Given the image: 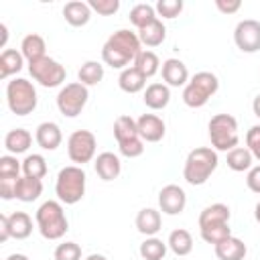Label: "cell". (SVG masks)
Instances as JSON below:
<instances>
[{"label": "cell", "mask_w": 260, "mask_h": 260, "mask_svg": "<svg viewBox=\"0 0 260 260\" xmlns=\"http://www.w3.org/2000/svg\"><path fill=\"white\" fill-rule=\"evenodd\" d=\"M45 51H47L45 39H43L41 35H37V32L26 35V37L22 39V43H20V53H22V57H24L28 63H35V61L47 57Z\"/></svg>", "instance_id": "24"}, {"label": "cell", "mask_w": 260, "mask_h": 260, "mask_svg": "<svg viewBox=\"0 0 260 260\" xmlns=\"http://www.w3.org/2000/svg\"><path fill=\"white\" fill-rule=\"evenodd\" d=\"M87 4L91 10H95L102 16H112L120 8V0H89Z\"/></svg>", "instance_id": "41"}, {"label": "cell", "mask_w": 260, "mask_h": 260, "mask_svg": "<svg viewBox=\"0 0 260 260\" xmlns=\"http://www.w3.org/2000/svg\"><path fill=\"white\" fill-rule=\"evenodd\" d=\"M37 89L35 85L24 77H14L6 85V104L8 110L16 116H28L37 108Z\"/></svg>", "instance_id": "6"}, {"label": "cell", "mask_w": 260, "mask_h": 260, "mask_svg": "<svg viewBox=\"0 0 260 260\" xmlns=\"http://www.w3.org/2000/svg\"><path fill=\"white\" fill-rule=\"evenodd\" d=\"M134 223H136V230L140 234L150 238V236H156L158 230L162 228V217H160V211H156L152 207H144V209H140L136 213Z\"/></svg>", "instance_id": "19"}, {"label": "cell", "mask_w": 260, "mask_h": 260, "mask_svg": "<svg viewBox=\"0 0 260 260\" xmlns=\"http://www.w3.org/2000/svg\"><path fill=\"white\" fill-rule=\"evenodd\" d=\"M24 65V57L16 49H4L0 53V79H8L10 75L18 73Z\"/></svg>", "instance_id": "27"}, {"label": "cell", "mask_w": 260, "mask_h": 260, "mask_svg": "<svg viewBox=\"0 0 260 260\" xmlns=\"http://www.w3.org/2000/svg\"><path fill=\"white\" fill-rule=\"evenodd\" d=\"M230 207L225 203H211L207 207L201 209L199 213V230H205V228H213V225H223V223H230Z\"/></svg>", "instance_id": "17"}, {"label": "cell", "mask_w": 260, "mask_h": 260, "mask_svg": "<svg viewBox=\"0 0 260 260\" xmlns=\"http://www.w3.org/2000/svg\"><path fill=\"white\" fill-rule=\"evenodd\" d=\"M87 100H89V91L83 83L79 81L65 83L57 93V108L65 118H75L85 108Z\"/></svg>", "instance_id": "9"}, {"label": "cell", "mask_w": 260, "mask_h": 260, "mask_svg": "<svg viewBox=\"0 0 260 260\" xmlns=\"http://www.w3.org/2000/svg\"><path fill=\"white\" fill-rule=\"evenodd\" d=\"M199 234H201V238H203V242H207V244H219V242H223L225 238H230L232 236V230H230V223H223V225H213V228H205V230H199Z\"/></svg>", "instance_id": "37"}, {"label": "cell", "mask_w": 260, "mask_h": 260, "mask_svg": "<svg viewBox=\"0 0 260 260\" xmlns=\"http://www.w3.org/2000/svg\"><path fill=\"white\" fill-rule=\"evenodd\" d=\"M246 148L254 154V158L260 160V124L252 126V128L246 132Z\"/></svg>", "instance_id": "42"}, {"label": "cell", "mask_w": 260, "mask_h": 260, "mask_svg": "<svg viewBox=\"0 0 260 260\" xmlns=\"http://www.w3.org/2000/svg\"><path fill=\"white\" fill-rule=\"evenodd\" d=\"M217 150L209 148V146H199L193 148L187 158H185V167H183V177L189 185L199 187L205 185L207 179L211 177V173L217 169Z\"/></svg>", "instance_id": "2"}, {"label": "cell", "mask_w": 260, "mask_h": 260, "mask_svg": "<svg viewBox=\"0 0 260 260\" xmlns=\"http://www.w3.org/2000/svg\"><path fill=\"white\" fill-rule=\"evenodd\" d=\"M209 140L213 150H223L230 152L232 148L238 146L240 142V134H238V120L232 114H215L209 124Z\"/></svg>", "instance_id": "8"}, {"label": "cell", "mask_w": 260, "mask_h": 260, "mask_svg": "<svg viewBox=\"0 0 260 260\" xmlns=\"http://www.w3.org/2000/svg\"><path fill=\"white\" fill-rule=\"evenodd\" d=\"M252 110H254V116L260 118V93L254 98V102H252Z\"/></svg>", "instance_id": "48"}, {"label": "cell", "mask_w": 260, "mask_h": 260, "mask_svg": "<svg viewBox=\"0 0 260 260\" xmlns=\"http://www.w3.org/2000/svg\"><path fill=\"white\" fill-rule=\"evenodd\" d=\"M167 246L171 248V252H173L175 256H187V254H191V250H193V236H191L187 230L177 228V230H173V232L169 234Z\"/></svg>", "instance_id": "29"}, {"label": "cell", "mask_w": 260, "mask_h": 260, "mask_svg": "<svg viewBox=\"0 0 260 260\" xmlns=\"http://www.w3.org/2000/svg\"><path fill=\"white\" fill-rule=\"evenodd\" d=\"M28 73L43 87H59L67 75L65 67L51 57H43L35 63H28Z\"/></svg>", "instance_id": "11"}, {"label": "cell", "mask_w": 260, "mask_h": 260, "mask_svg": "<svg viewBox=\"0 0 260 260\" xmlns=\"http://www.w3.org/2000/svg\"><path fill=\"white\" fill-rule=\"evenodd\" d=\"M146 79L148 77H152V75H156L158 73V69L162 67L160 65V59L156 57V53H152V51H146V49H142L140 51V55L134 59V63H132Z\"/></svg>", "instance_id": "32"}, {"label": "cell", "mask_w": 260, "mask_h": 260, "mask_svg": "<svg viewBox=\"0 0 260 260\" xmlns=\"http://www.w3.org/2000/svg\"><path fill=\"white\" fill-rule=\"evenodd\" d=\"M30 144H32V134L24 128H12L4 136V148L14 156L26 152L30 148Z\"/></svg>", "instance_id": "22"}, {"label": "cell", "mask_w": 260, "mask_h": 260, "mask_svg": "<svg viewBox=\"0 0 260 260\" xmlns=\"http://www.w3.org/2000/svg\"><path fill=\"white\" fill-rule=\"evenodd\" d=\"M47 160L43 154H28L22 160V173L24 177H32V179H45L47 175Z\"/></svg>", "instance_id": "36"}, {"label": "cell", "mask_w": 260, "mask_h": 260, "mask_svg": "<svg viewBox=\"0 0 260 260\" xmlns=\"http://www.w3.org/2000/svg\"><path fill=\"white\" fill-rule=\"evenodd\" d=\"M6 260H30L28 256H24V254H10Z\"/></svg>", "instance_id": "49"}, {"label": "cell", "mask_w": 260, "mask_h": 260, "mask_svg": "<svg viewBox=\"0 0 260 260\" xmlns=\"http://www.w3.org/2000/svg\"><path fill=\"white\" fill-rule=\"evenodd\" d=\"M85 260H108V258H106L104 254H89Z\"/></svg>", "instance_id": "50"}, {"label": "cell", "mask_w": 260, "mask_h": 260, "mask_svg": "<svg viewBox=\"0 0 260 260\" xmlns=\"http://www.w3.org/2000/svg\"><path fill=\"white\" fill-rule=\"evenodd\" d=\"M43 193V181L32 177H20L16 181V199L22 203H32Z\"/></svg>", "instance_id": "26"}, {"label": "cell", "mask_w": 260, "mask_h": 260, "mask_svg": "<svg viewBox=\"0 0 260 260\" xmlns=\"http://www.w3.org/2000/svg\"><path fill=\"white\" fill-rule=\"evenodd\" d=\"M142 43L136 32L128 28H120L108 37L102 47V61L114 69H126L140 55Z\"/></svg>", "instance_id": "1"}, {"label": "cell", "mask_w": 260, "mask_h": 260, "mask_svg": "<svg viewBox=\"0 0 260 260\" xmlns=\"http://www.w3.org/2000/svg\"><path fill=\"white\" fill-rule=\"evenodd\" d=\"M215 6H217V10L223 12V14H234V12L240 10L242 2H240V0H215Z\"/></svg>", "instance_id": "45"}, {"label": "cell", "mask_w": 260, "mask_h": 260, "mask_svg": "<svg viewBox=\"0 0 260 260\" xmlns=\"http://www.w3.org/2000/svg\"><path fill=\"white\" fill-rule=\"evenodd\" d=\"M10 236V225H8V215H0V242H6Z\"/></svg>", "instance_id": "46"}, {"label": "cell", "mask_w": 260, "mask_h": 260, "mask_svg": "<svg viewBox=\"0 0 260 260\" xmlns=\"http://www.w3.org/2000/svg\"><path fill=\"white\" fill-rule=\"evenodd\" d=\"M8 225H10V236L16 240H26L32 234V219L26 211H14L8 215Z\"/></svg>", "instance_id": "30"}, {"label": "cell", "mask_w": 260, "mask_h": 260, "mask_svg": "<svg viewBox=\"0 0 260 260\" xmlns=\"http://www.w3.org/2000/svg\"><path fill=\"white\" fill-rule=\"evenodd\" d=\"M136 126H138V134L144 142H158L165 138V132H167L162 118L156 114H142L136 120Z\"/></svg>", "instance_id": "14"}, {"label": "cell", "mask_w": 260, "mask_h": 260, "mask_svg": "<svg viewBox=\"0 0 260 260\" xmlns=\"http://www.w3.org/2000/svg\"><path fill=\"white\" fill-rule=\"evenodd\" d=\"M6 41H8V28L4 22H0V47H4Z\"/></svg>", "instance_id": "47"}, {"label": "cell", "mask_w": 260, "mask_h": 260, "mask_svg": "<svg viewBox=\"0 0 260 260\" xmlns=\"http://www.w3.org/2000/svg\"><path fill=\"white\" fill-rule=\"evenodd\" d=\"M22 171V165L16 160L14 154L0 156V179H20L18 173Z\"/></svg>", "instance_id": "38"}, {"label": "cell", "mask_w": 260, "mask_h": 260, "mask_svg": "<svg viewBox=\"0 0 260 260\" xmlns=\"http://www.w3.org/2000/svg\"><path fill=\"white\" fill-rule=\"evenodd\" d=\"M55 260H81V248L75 242H63L55 248Z\"/></svg>", "instance_id": "40"}, {"label": "cell", "mask_w": 260, "mask_h": 260, "mask_svg": "<svg viewBox=\"0 0 260 260\" xmlns=\"http://www.w3.org/2000/svg\"><path fill=\"white\" fill-rule=\"evenodd\" d=\"M219 89V79L211 71H199L195 73L189 83L183 87V102L189 108H201L213 98Z\"/></svg>", "instance_id": "5"}, {"label": "cell", "mask_w": 260, "mask_h": 260, "mask_svg": "<svg viewBox=\"0 0 260 260\" xmlns=\"http://www.w3.org/2000/svg\"><path fill=\"white\" fill-rule=\"evenodd\" d=\"M118 85L126 93H138V91H142L146 87V77L134 65H130V67H126V69L120 71Z\"/></svg>", "instance_id": "25"}, {"label": "cell", "mask_w": 260, "mask_h": 260, "mask_svg": "<svg viewBox=\"0 0 260 260\" xmlns=\"http://www.w3.org/2000/svg\"><path fill=\"white\" fill-rule=\"evenodd\" d=\"M246 185H248V189H250L252 193H258V195H260V165H256V167H252V169L248 171V175H246Z\"/></svg>", "instance_id": "43"}, {"label": "cell", "mask_w": 260, "mask_h": 260, "mask_svg": "<svg viewBox=\"0 0 260 260\" xmlns=\"http://www.w3.org/2000/svg\"><path fill=\"white\" fill-rule=\"evenodd\" d=\"M130 22L140 30V28H144L146 24H150L152 20H156L158 16H156V10H154V6L152 4H146V2H140V4H134L132 6V10H130Z\"/></svg>", "instance_id": "33"}, {"label": "cell", "mask_w": 260, "mask_h": 260, "mask_svg": "<svg viewBox=\"0 0 260 260\" xmlns=\"http://www.w3.org/2000/svg\"><path fill=\"white\" fill-rule=\"evenodd\" d=\"M95 148H98V140L91 130H75L67 138V156L77 167H83L85 162L93 160Z\"/></svg>", "instance_id": "10"}, {"label": "cell", "mask_w": 260, "mask_h": 260, "mask_svg": "<svg viewBox=\"0 0 260 260\" xmlns=\"http://www.w3.org/2000/svg\"><path fill=\"white\" fill-rule=\"evenodd\" d=\"M114 136L118 142V150L126 158H136L144 152V140L138 134L136 120L132 116H118L114 122Z\"/></svg>", "instance_id": "7"}, {"label": "cell", "mask_w": 260, "mask_h": 260, "mask_svg": "<svg viewBox=\"0 0 260 260\" xmlns=\"http://www.w3.org/2000/svg\"><path fill=\"white\" fill-rule=\"evenodd\" d=\"M16 181L18 179H0V197L2 199L16 197Z\"/></svg>", "instance_id": "44"}, {"label": "cell", "mask_w": 260, "mask_h": 260, "mask_svg": "<svg viewBox=\"0 0 260 260\" xmlns=\"http://www.w3.org/2000/svg\"><path fill=\"white\" fill-rule=\"evenodd\" d=\"M142 100H144L146 108H150V110H162L171 102V89H169L167 83H150L144 89V98Z\"/></svg>", "instance_id": "23"}, {"label": "cell", "mask_w": 260, "mask_h": 260, "mask_svg": "<svg viewBox=\"0 0 260 260\" xmlns=\"http://www.w3.org/2000/svg\"><path fill=\"white\" fill-rule=\"evenodd\" d=\"M234 43L242 53L260 51V22L254 18H244L234 28Z\"/></svg>", "instance_id": "12"}, {"label": "cell", "mask_w": 260, "mask_h": 260, "mask_svg": "<svg viewBox=\"0 0 260 260\" xmlns=\"http://www.w3.org/2000/svg\"><path fill=\"white\" fill-rule=\"evenodd\" d=\"M136 35H138V39H140L142 45H146V47H158L167 39V28H165L162 20L156 18L150 24H146L144 28H140Z\"/></svg>", "instance_id": "28"}, {"label": "cell", "mask_w": 260, "mask_h": 260, "mask_svg": "<svg viewBox=\"0 0 260 260\" xmlns=\"http://www.w3.org/2000/svg\"><path fill=\"white\" fill-rule=\"evenodd\" d=\"M160 73L169 87H181V85L185 87L189 83V69L181 59H175V57L167 59L160 67Z\"/></svg>", "instance_id": "15"}, {"label": "cell", "mask_w": 260, "mask_h": 260, "mask_svg": "<svg viewBox=\"0 0 260 260\" xmlns=\"http://www.w3.org/2000/svg\"><path fill=\"white\" fill-rule=\"evenodd\" d=\"M77 79L79 83H83L85 87L89 85H98L102 79H104V65L98 63V61H85L79 71H77Z\"/></svg>", "instance_id": "34"}, {"label": "cell", "mask_w": 260, "mask_h": 260, "mask_svg": "<svg viewBox=\"0 0 260 260\" xmlns=\"http://www.w3.org/2000/svg\"><path fill=\"white\" fill-rule=\"evenodd\" d=\"M167 248H169V246H167L160 238L150 236V238H146V240L140 244L138 252H140V256H142L144 260H162L165 254H167Z\"/></svg>", "instance_id": "35"}, {"label": "cell", "mask_w": 260, "mask_h": 260, "mask_svg": "<svg viewBox=\"0 0 260 260\" xmlns=\"http://www.w3.org/2000/svg\"><path fill=\"white\" fill-rule=\"evenodd\" d=\"M187 205V193L179 185H165L158 193V207L167 215H179Z\"/></svg>", "instance_id": "13"}, {"label": "cell", "mask_w": 260, "mask_h": 260, "mask_svg": "<svg viewBox=\"0 0 260 260\" xmlns=\"http://www.w3.org/2000/svg\"><path fill=\"white\" fill-rule=\"evenodd\" d=\"M213 250H215V256L219 260H244L246 254H248L246 244L240 238H236V236H230L223 242L215 244Z\"/></svg>", "instance_id": "20"}, {"label": "cell", "mask_w": 260, "mask_h": 260, "mask_svg": "<svg viewBox=\"0 0 260 260\" xmlns=\"http://www.w3.org/2000/svg\"><path fill=\"white\" fill-rule=\"evenodd\" d=\"M154 10L162 18H177L183 12V2L181 0H158L154 4Z\"/></svg>", "instance_id": "39"}, {"label": "cell", "mask_w": 260, "mask_h": 260, "mask_svg": "<svg viewBox=\"0 0 260 260\" xmlns=\"http://www.w3.org/2000/svg\"><path fill=\"white\" fill-rule=\"evenodd\" d=\"M252 162H254V154L246 148V146H236L228 152V167L236 173H244V171H250L252 169Z\"/></svg>", "instance_id": "31"}, {"label": "cell", "mask_w": 260, "mask_h": 260, "mask_svg": "<svg viewBox=\"0 0 260 260\" xmlns=\"http://www.w3.org/2000/svg\"><path fill=\"white\" fill-rule=\"evenodd\" d=\"M254 217H256V221L260 223V201H258L256 207H254Z\"/></svg>", "instance_id": "51"}, {"label": "cell", "mask_w": 260, "mask_h": 260, "mask_svg": "<svg viewBox=\"0 0 260 260\" xmlns=\"http://www.w3.org/2000/svg\"><path fill=\"white\" fill-rule=\"evenodd\" d=\"M85 171L77 165L63 167L57 175L55 181V193L61 203L65 205H75L77 201L83 199L85 195Z\"/></svg>", "instance_id": "4"}, {"label": "cell", "mask_w": 260, "mask_h": 260, "mask_svg": "<svg viewBox=\"0 0 260 260\" xmlns=\"http://www.w3.org/2000/svg\"><path fill=\"white\" fill-rule=\"evenodd\" d=\"M63 16H65V22L71 24V26H85L91 18V8L87 2H81V0H71L63 6Z\"/></svg>", "instance_id": "21"}, {"label": "cell", "mask_w": 260, "mask_h": 260, "mask_svg": "<svg viewBox=\"0 0 260 260\" xmlns=\"http://www.w3.org/2000/svg\"><path fill=\"white\" fill-rule=\"evenodd\" d=\"M35 140L43 150H57L63 142V134L55 122H41L35 130Z\"/></svg>", "instance_id": "16"}, {"label": "cell", "mask_w": 260, "mask_h": 260, "mask_svg": "<svg viewBox=\"0 0 260 260\" xmlns=\"http://www.w3.org/2000/svg\"><path fill=\"white\" fill-rule=\"evenodd\" d=\"M93 167H95V173H98V177L102 181H114L122 173L120 156L114 154V152H100L95 162H93Z\"/></svg>", "instance_id": "18"}, {"label": "cell", "mask_w": 260, "mask_h": 260, "mask_svg": "<svg viewBox=\"0 0 260 260\" xmlns=\"http://www.w3.org/2000/svg\"><path fill=\"white\" fill-rule=\"evenodd\" d=\"M35 221L45 240H61L69 230L65 209H63L61 201H55V199L43 201L39 205V209L35 213Z\"/></svg>", "instance_id": "3"}]
</instances>
